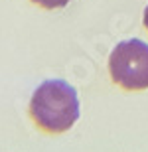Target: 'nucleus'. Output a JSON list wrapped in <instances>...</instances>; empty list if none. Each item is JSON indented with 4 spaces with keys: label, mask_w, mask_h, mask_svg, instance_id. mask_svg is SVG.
I'll use <instances>...</instances> for the list:
<instances>
[{
    "label": "nucleus",
    "mask_w": 148,
    "mask_h": 152,
    "mask_svg": "<svg viewBox=\"0 0 148 152\" xmlns=\"http://www.w3.org/2000/svg\"><path fill=\"white\" fill-rule=\"evenodd\" d=\"M32 2H36V4L42 6V8L53 10V8H63V6H67L71 0H32Z\"/></svg>",
    "instance_id": "3"
},
{
    "label": "nucleus",
    "mask_w": 148,
    "mask_h": 152,
    "mask_svg": "<svg viewBox=\"0 0 148 152\" xmlns=\"http://www.w3.org/2000/svg\"><path fill=\"white\" fill-rule=\"evenodd\" d=\"M144 26L148 30V6H146V10H144Z\"/></svg>",
    "instance_id": "4"
},
{
    "label": "nucleus",
    "mask_w": 148,
    "mask_h": 152,
    "mask_svg": "<svg viewBox=\"0 0 148 152\" xmlns=\"http://www.w3.org/2000/svg\"><path fill=\"white\" fill-rule=\"evenodd\" d=\"M30 113L40 129L47 132H65L79 118L77 91L63 79H50L34 91Z\"/></svg>",
    "instance_id": "1"
},
{
    "label": "nucleus",
    "mask_w": 148,
    "mask_h": 152,
    "mask_svg": "<svg viewBox=\"0 0 148 152\" xmlns=\"http://www.w3.org/2000/svg\"><path fill=\"white\" fill-rule=\"evenodd\" d=\"M109 71L122 89H148V44L136 38L117 44L109 57Z\"/></svg>",
    "instance_id": "2"
}]
</instances>
